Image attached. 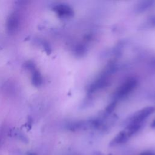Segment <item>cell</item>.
Segmentation results:
<instances>
[{
  "label": "cell",
  "mask_w": 155,
  "mask_h": 155,
  "mask_svg": "<svg viewBox=\"0 0 155 155\" xmlns=\"http://www.w3.org/2000/svg\"><path fill=\"white\" fill-rule=\"evenodd\" d=\"M154 3V1L152 0H145L140 1L136 5L134 10L137 13H142L151 8L153 5Z\"/></svg>",
  "instance_id": "obj_5"
},
{
  "label": "cell",
  "mask_w": 155,
  "mask_h": 155,
  "mask_svg": "<svg viewBox=\"0 0 155 155\" xmlns=\"http://www.w3.org/2000/svg\"><path fill=\"white\" fill-rule=\"evenodd\" d=\"M93 155H102V154L100 153H99V152H96V153H94L93 154Z\"/></svg>",
  "instance_id": "obj_11"
},
{
  "label": "cell",
  "mask_w": 155,
  "mask_h": 155,
  "mask_svg": "<svg viewBox=\"0 0 155 155\" xmlns=\"http://www.w3.org/2000/svg\"><path fill=\"white\" fill-rule=\"evenodd\" d=\"M155 111V108L153 107H146L136 113H135L133 116H131L129 120L128 124H142V122L148 118L151 114Z\"/></svg>",
  "instance_id": "obj_1"
},
{
  "label": "cell",
  "mask_w": 155,
  "mask_h": 155,
  "mask_svg": "<svg viewBox=\"0 0 155 155\" xmlns=\"http://www.w3.org/2000/svg\"><path fill=\"white\" fill-rule=\"evenodd\" d=\"M115 105H116V103H115V102H113V103L110 104L107 107V108H106V111H107V113H111V112L113 110V109H114Z\"/></svg>",
  "instance_id": "obj_8"
},
{
  "label": "cell",
  "mask_w": 155,
  "mask_h": 155,
  "mask_svg": "<svg viewBox=\"0 0 155 155\" xmlns=\"http://www.w3.org/2000/svg\"><path fill=\"white\" fill-rule=\"evenodd\" d=\"M151 127L155 129V119L153 120V121L151 124Z\"/></svg>",
  "instance_id": "obj_10"
},
{
  "label": "cell",
  "mask_w": 155,
  "mask_h": 155,
  "mask_svg": "<svg viewBox=\"0 0 155 155\" xmlns=\"http://www.w3.org/2000/svg\"><path fill=\"white\" fill-rule=\"evenodd\" d=\"M137 81L134 78H130L126 80L117 89L116 96L117 99H122L129 94L136 87Z\"/></svg>",
  "instance_id": "obj_2"
},
{
  "label": "cell",
  "mask_w": 155,
  "mask_h": 155,
  "mask_svg": "<svg viewBox=\"0 0 155 155\" xmlns=\"http://www.w3.org/2000/svg\"><path fill=\"white\" fill-rule=\"evenodd\" d=\"M130 139L127 131L124 130L120 131L110 142V147H116L125 143Z\"/></svg>",
  "instance_id": "obj_4"
},
{
  "label": "cell",
  "mask_w": 155,
  "mask_h": 155,
  "mask_svg": "<svg viewBox=\"0 0 155 155\" xmlns=\"http://www.w3.org/2000/svg\"><path fill=\"white\" fill-rule=\"evenodd\" d=\"M109 155H111V154H109Z\"/></svg>",
  "instance_id": "obj_14"
},
{
  "label": "cell",
  "mask_w": 155,
  "mask_h": 155,
  "mask_svg": "<svg viewBox=\"0 0 155 155\" xmlns=\"http://www.w3.org/2000/svg\"><path fill=\"white\" fill-rule=\"evenodd\" d=\"M29 155H36V154H34V153H30Z\"/></svg>",
  "instance_id": "obj_12"
},
{
  "label": "cell",
  "mask_w": 155,
  "mask_h": 155,
  "mask_svg": "<svg viewBox=\"0 0 155 155\" xmlns=\"http://www.w3.org/2000/svg\"><path fill=\"white\" fill-rule=\"evenodd\" d=\"M32 70V76H31V82L32 84L35 87L40 86L42 83V76L41 74L36 70L35 68L31 69Z\"/></svg>",
  "instance_id": "obj_7"
},
{
  "label": "cell",
  "mask_w": 155,
  "mask_h": 155,
  "mask_svg": "<svg viewBox=\"0 0 155 155\" xmlns=\"http://www.w3.org/2000/svg\"><path fill=\"white\" fill-rule=\"evenodd\" d=\"M53 10L58 16L62 18H69L74 15L73 9L66 4H58L54 6Z\"/></svg>",
  "instance_id": "obj_3"
},
{
  "label": "cell",
  "mask_w": 155,
  "mask_h": 155,
  "mask_svg": "<svg viewBox=\"0 0 155 155\" xmlns=\"http://www.w3.org/2000/svg\"><path fill=\"white\" fill-rule=\"evenodd\" d=\"M76 155H80V154H76Z\"/></svg>",
  "instance_id": "obj_13"
},
{
  "label": "cell",
  "mask_w": 155,
  "mask_h": 155,
  "mask_svg": "<svg viewBox=\"0 0 155 155\" xmlns=\"http://www.w3.org/2000/svg\"><path fill=\"white\" fill-rule=\"evenodd\" d=\"M18 25L19 19L18 16L15 13L10 15L7 22V27L9 32H14L18 27Z\"/></svg>",
  "instance_id": "obj_6"
},
{
  "label": "cell",
  "mask_w": 155,
  "mask_h": 155,
  "mask_svg": "<svg viewBox=\"0 0 155 155\" xmlns=\"http://www.w3.org/2000/svg\"><path fill=\"white\" fill-rule=\"evenodd\" d=\"M139 155H155V152L153 151H145L141 153H140Z\"/></svg>",
  "instance_id": "obj_9"
}]
</instances>
